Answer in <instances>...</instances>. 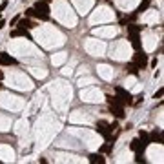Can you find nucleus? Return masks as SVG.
Returning a JSON list of instances; mask_svg holds the SVG:
<instances>
[{"label":"nucleus","instance_id":"nucleus-5","mask_svg":"<svg viewBox=\"0 0 164 164\" xmlns=\"http://www.w3.org/2000/svg\"><path fill=\"white\" fill-rule=\"evenodd\" d=\"M17 58H13L7 53H0V66H17Z\"/></svg>","mask_w":164,"mask_h":164},{"label":"nucleus","instance_id":"nucleus-9","mask_svg":"<svg viewBox=\"0 0 164 164\" xmlns=\"http://www.w3.org/2000/svg\"><path fill=\"white\" fill-rule=\"evenodd\" d=\"M150 142H157V144H162V135H161V131L159 130H155V131H151L150 135Z\"/></svg>","mask_w":164,"mask_h":164},{"label":"nucleus","instance_id":"nucleus-11","mask_svg":"<svg viewBox=\"0 0 164 164\" xmlns=\"http://www.w3.org/2000/svg\"><path fill=\"white\" fill-rule=\"evenodd\" d=\"M89 162H106V159H104L100 153H91V155H89Z\"/></svg>","mask_w":164,"mask_h":164},{"label":"nucleus","instance_id":"nucleus-19","mask_svg":"<svg viewBox=\"0 0 164 164\" xmlns=\"http://www.w3.org/2000/svg\"><path fill=\"white\" fill-rule=\"evenodd\" d=\"M6 7H7V0H4V2L0 4V11H4V9H6Z\"/></svg>","mask_w":164,"mask_h":164},{"label":"nucleus","instance_id":"nucleus-15","mask_svg":"<svg viewBox=\"0 0 164 164\" xmlns=\"http://www.w3.org/2000/svg\"><path fill=\"white\" fill-rule=\"evenodd\" d=\"M128 33H139V31H142V27L144 26H135V24H128Z\"/></svg>","mask_w":164,"mask_h":164},{"label":"nucleus","instance_id":"nucleus-17","mask_svg":"<svg viewBox=\"0 0 164 164\" xmlns=\"http://www.w3.org/2000/svg\"><path fill=\"white\" fill-rule=\"evenodd\" d=\"M148 6H150V0H144V2L141 4V6H139V9H137V13H142L144 9H146Z\"/></svg>","mask_w":164,"mask_h":164},{"label":"nucleus","instance_id":"nucleus-24","mask_svg":"<svg viewBox=\"0 0 164 164\" xmlns=\"http://www.w3.org/2000/svg\"><path fill=\"white\" fill-rule=\"evenodd\" d=\"M0 89H2V84H0Z\"/></svg>","mask_w":164,"mask_h":164},{"label":"nucleus","instance_id":"nucleus-2","mask_svg":"<svg viewBox=\"0 0 164 164\" xmlns=\"http://www.w3.org/2000/svg\"><path fill=\"white\" fill-rule=\"evenodd\" d=\"M115 93H117V97H118V100H120L122 104H133V97H131V93L130 91H126L124 88H115Z\"/></svg>","mask_w":164,"mask_h":164},{"label":"nucleus","instance_id":"nucleus-23","mask_svg":"<svg viewBox=\"0 0 164 164\" xmlns=\"http://www.w3.org/2000/svg\"><path fill=\"white\" fill-rule=\"evenodd\" d=\"M42 2H51V0H42Z\"/></svg>","mask_w":164,"mask_h":164},{"label":"nucleus","instance_id":"nucleus-12","mask_svg":"<svg viewBox=\"0 0 164 164\" xmlns=\"http://www.w3.org/2000/svg\"><path fill=\"white\" fill-rule=\"evenodd\" d=\"M11 37H29L26 29H22V27H18V29H13L11 31Z\"/></svg>","mask_w":164,"mask_h":164},{"label":"nucleus","instance_id":"nucleus-22","mask_svg":"<svg viewBox=\"0 0 164 164\" xmlns=\"http://www.w3.org/2000/svg\"><path fill=\"white\" fill-rule=\"evenodd\" d=\"M2 78H4V73H2V71H0V80H2Z\"/></svg>","mask_w":164,"mask_h":164},{"label":"nucleus","instance_id":"nucleus-6","mask_svg":"<svg viewBox=\"0 0 164 164\" xmlns=\"http://www.w3.org/2000/svg\"><path fill=\"white\" fill-rule=\"evenodd\" d=\"M35 11H38V13H44V15H49V6H48V2H42V0H38L37 4H35Z\"/></svg>","mask_w":164,"mask_h":164},{"label":"nucleus","instance_id":"nucleus-10","mask_svg":"<svg viewBox=\"0 0 164 164\" xmlns=\"http://www.w3.org/2000/svg\"><path fill=\"white\" fill-rule=\"evenodd\" d=\"M130 40H131V46L137 49H141V40H139V33H130Z\"/></svg>","mask_w":164,"mask_h":164},{"label":"nucleus","instance_id":"nucleus-20","mask_svg":"<svg viewBox=\"0 0 164 164\" xmlns=\"http://www.w3.org/2000/svg\"><path fill=\"white\" fill-rule=\"evenodd\" d=\"M161 97H162V89H159L155 95H153V98H161Z\"/></svg>","mask_w":164,"mask_h":164},{"label":"nucleus","instance_id":"nucleus-4","mask_svg":"<svg viewBox=\"0 0 164 164\" xmlns=\"http://www.w3.org/2000/svg\"><path fill=\"white\" fill-rule=\"evenodd\" d=\"M109 109H111V113L115 115L117 118H124V104H120V102H113V104H109Z\"/></svg>","mask_w":164,"mask_h":164},{"label":"nucleus","instance_id":"nucleus-13","mask_svg":"<svg viewBox=\"0 0 164 164\" xmlns=\"http://www.w3.org/2000/svg\"><path fill=\"white\" fill-rule=\"evenodd\" d=\"M126 71L131 73V75H139V68H137L133 62H131V64H126Z\"/></svg>","mask_w":164,"mask_h":164},{"label":"nucleus","instance_id":"nucleus-21","mask_svg":"<svg viewBox=\"0 0 164 164\" xmlns=\"http://www.w3.org/2000/svg\"><path fill=\"white\" fill-rule=\"evenodd\" d=\"M4 26H6V22H4V20H0V29H2Z\"/></svg>","mask_w":164,"mask_h":164},{"label":"nucleus","instance_id":"nucleus-8","mask_svg":"<svg viewBox=\"0 0 164 164\" xmlns=\"http://www.w3.org/2000/svg\"><path fill=\"white\" fill-rule=\"evenodd\" d=\"M18 27H22V29H31L35 27V22H31L29 18H18Z\"/></svg>","mask_w":164,"mask_h":164},{"label":"nucleus","instance_id":"nucleus-18","mask_svg":"<svg viewBox=\"0 0 164 164\" xmlns=\"http://www.w3.org/2000/svg\"><path fill=\"white\" fill-rule=\"evenodd\" d=\"M33 15H35V9H33V7L26 9V17H33Z\"/></svg>","mask_w":164,"mask_h":164},{"label":"nucleus","instance_id":"nucleus-7","mask_svg":"<svg viewBox=\"0 0 164 164\" xmlns=\"http://www.w3.org/2000/svg\"><path fill=\"white\" fill-rule=\"evenodd\" d=\"M130 148H131L133 151H144V150H146V146L142 144V141H141V139H133V141H131V144H130Z\"/></svg>","mask_w":164,"mask_h":164},{"label":"nucleus","instance_id":"nucleus-16","mask_svg":"<svg viewBox=\"0 0 164 164\" xmlns=\"http://www.w3.org/2000/svg\"><path fill=\"white\" fill-rule=\"evenodd\" d=\"M111 150H113V142H108V144H104L100 148V153H109Z\"/></svg>","mask_w":164,"mask_h":164},{"label":"nucleus","instance_id":"nucleus-3","mask_svg":"<svg viewBox=\"0 0 164 164\" xmlns=\"http://www.w3.org/2000/svg\"><path fill=\"white\" fill-rule=\"evenodd\" d=\"M133 64H135L139 69H142V68L148 64V55L144 53V51H139L135 57H133Z\"/></svg>","mask_w":164,"mask_h":164},{"label":"nucleus","instance_id":"nucleus-14","mask_svg":"<svg viewBox=\"0 0 164 164\" xmlns=\"http://www.w3.org/2000/svg\"><path fill=\"white\" fill-rule=\"evenodd\" d=\"M139 139L142 141V144H144V146L151 144V142H150V137H148V133H146V131H142V130H141V133H139Z\"/></svg>","mask_w":164,"mask_h":164},{"label":"nucleus","instance_id":"nucleus-1","mask_svg":"<svg viewBox=\"0 0 164 164\" xmlns=\"http://www.w3.org/2000/svg\"><path fill=\"white\" fill-rule=\"evenodd\" d=\"M95 130L98 131V133H100V135L104 137V139H106V141L108 142H111V130H109V124L108 122H104V120H98L97 122V128H95Z\"/></svg>","mask_w":164,"mask_h":164}]
</instances>
